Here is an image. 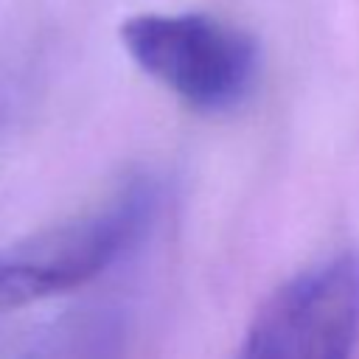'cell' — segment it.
<instances>
[{
  "mask_svg": "<svg viewBox=\"0 0 359 359\" xmlns=\"http://www.w3.org/2000/svg\"><path fill=\"white\" fill-rule=\"evenodd\" d=\"M129 59L202 112L244 101L258 76V45L250 34L196 11L135 14L121 25Z\"/></svg>",
  "mask_w": 359,
  "mask_h": 359,
  "instance_id": "cell-1",
  "label": "cell"
},
{
  "mask_svg": "<svg viewBox=\"0 0 359 359\" xmlns=\"http://www.w3.org/2000/svg\"><path fill=\"white\" fill-rule=\"evenodd\" d=\"M359 342V255L300 269L252 317L236 359H351Z\"/></svg>",
  "mask_w": 359,
  "mask_h": 359,
  "instance_id": "cell-3",
  "label": "cell"
},
{
  "mask_svg": "<svg viewBox=\"0 0 359 359\" xmlns=\"http://www.w3.org/2000/svg\"><path fill=\"white\" fill-rule=\"evenodd\" d=\"M157 213V185L132 180L101 208L3 255V306H22L84 286L123 258Z\"/></svg>",
  "mask_w": 359,
  "mask_h": 359,
  "instance_id": "cell-2",
  "label": "cell"
},
{
  "mask_svg": "<svg viewBox=\"0 0 359 359\" xmlns=\"http://www.w3.org/2000/svg\"><path fill=\"white\" fill-rule=\"evenodd\" d=\"M126 314L112 306H84L56 320L20 359H123Z\"/></svg>",
  "mask_w": 359,
  "mask_h": 359,
  "instance_id": "cell-4",
  "label": "cell"
}]
</instances>
